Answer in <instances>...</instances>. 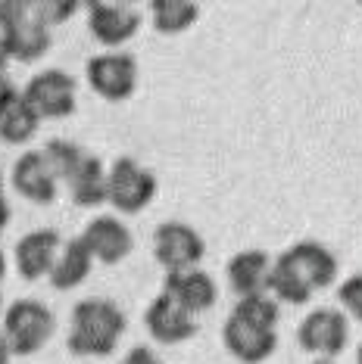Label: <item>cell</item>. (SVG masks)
Returning <instances> with one entry per match:
<instances>
[{
    "mask_svg": "<svg viewBox=\"0 0 362 364\" xmlns=\"http://www.w3.org/2000/svg\"><path fill=\"white\" fill-rule=\"evenodd\" d=\"M125 327V311L116 302L103 299V296H90V299L76 302V309H72L66 349L78 358H106L116 352Z\"/></svg>",
    "mask_w": 362,
    "mask_h": 364,
    "instance_id": "1",
    "label": "cell"
},
{
    "mask_svg": "<svg viewBox=\"0 0 362 364\" xmlns=\"http://www.w3.org/2000/svg\"><path fill=\"white\" fill-rule=\"evenodd\" d=\"M0 38L19 63H38L53 44L35 0H0Z\"/></svg>",
    "mask_w": 362,
    "mask_h": 364,
    "instance_id": "2",
    "label": "cell"
},
{
    "mask_svg": "<svg viewBox=\"0 0 362 364\" xmlns=\"http://www.w3.org/2000/svg\"><path fill=\"white\" fill-rule=\"evenodd\" d=\"M4 339L13 355H35L47 346L56 330V318L44 302L38 299H16L4 309Z\"/></svg>",
    "mask_w": 362,
    "mask_h": 364,
    "instance_id": "3",
    "label": "cell"
},
{
    "mask_svg": "<svg viewBox=\"0 0 362 364\" xmlns=\"http://www.w3.org/2000/svg\"><path fill=\"white\" fill-rule=\"evenodd\" d=\"M156 175L150 168H144L131 156H119L116 162L106 168V203L116 212L135 215L144 212L156 196Z\"/></svg>",
    "mask_w": 362,
    "mask_h": 364,
    "instance_id": "4",
    "label": "cell"
},
{
    "mask_svg": "<svg viewBox=\"0 0 362 364\" xmlns=\"http://www.w3.org/2000/svg\"><path fill=\"white\" fill-rule=\"evenodd\" d=\"M22 100L31 112L44 119H69L78 106V85L69 72L63 69H44L29 78V85L19 90Z\"/></svg>",
    "mask_w": 362,
    "mask_h": 364,
    "instance_id": "5",
    "label": "cell"
},
{
    "mask_svg": "<svg viewBox=\"0 0 362 364\" xmlns=\"http://www.w3.org/2000/svg\"><path fill=\"white\" fill-rule=\"evenodd\" d=\"M350 343V321L343 311L322 305V309L309 311L297 324V346L303 352L316 355V358H334L347 349Z\"/></svg>",
    "mask_w": 362,
    "mask_h": 364,
    "instance_id": "6",
    "label": "cell"
},
{
    "mask_svg": "<svg viewBox=\"0 0 362 364\" xmlns=\"http://www.w3.org/2000/svg\"><path fill=\"white\" fill-rule=\"evenodd\" d=\"M85 78L97 97H103L110 103H122L138 87V60L122 50L97 53L85 65Z\"/></svg>",
    "mask_w": 362,
    "mask_h": 364,
    "instance_id": "7",
    "label": "cell"
},
{
    "mask_svg": "<svg viewBox=\"0 0 362 364\" xmlns=\"http://www.w3.org/2000/svg\"><path fill=\"white\" fill-rule=\"evenodd\" d=\"M203 255H207V240L200 230L185 225V221H162L153 230V259L169 271L200 268Z\"/></svg>",
    "mask_w": 362,
    "mask_h": 364,
    "instance_id": "8",
    "label": "cell"
},
{
    "mask_svg": "<svg viewBox=\"0 0 362 364\" xmlns=\"http://www.w3.org/2000/svg\"><path fill=\"white\" fill-rule=\"evenodd\" d=\"M88 10V31L97 44L106 50H119L128 44L141 28V13L128 4H110V0H90L85 4Z\"/></svg>",
    "mask_w": 362,
    "mask_h": 364,
    "instance_id": "9",
    "label": "cell"
},
{
    "mask_svg": "<svg viewBox=\"0 0 362 364\" xmlns=\"http://www.w3.org/2000/svg\"><path fill=\"white\" fill-rule=\"evenodd\" d=\"M81 243L90 252V259L100 264H119L135 250V237H131L128 225L119 221L116 215H97V218H90L85 230H81Z\"/></svg>",
    "mask_w": 362,
    "mask_h": 364,
    "instance_id": "10",
    "label": "cell"
},
{
    "mask_svg": "<svg viewBox=\"0 0 362 364\" xmlns=\"http://www.w3.org/2000/svg\"><path fill=\"white\" fill-rule=\"evenodd\" d=\"M281 259L297 271V277L312 289V293L337 284V271H341V264H337V255L328 250L325 243L300 240V243H294L291 250L281 252Z\"/></svg>",
    "mask_w": 362,
    "mask_h": 364,
    "instance_id": "11",
    "label": "cell"
},
{
    "mask_svg": "<svg viewBox=\"0 0 362 364\" xmlns=\"http://www.w3.org/2000/svg\"><path fill=\"white\" fill-rule=\"evenodd\" d=\"M10 187L22 196V200H29L35 205H51L56 200L60 181H56L51 162L44 159V153H41V150H29V153H22L19 159L13 162Z\"/></svg>",
    "mask_w": 362,
    "mask_h": 364,
    "instance_id": "12",
    "label": "cell"
},
{
    "mask_svg": "<svg viewBox=\"0 0 362 364\" xmlns=\"http://www.w3.org/2000/svg\"><path fill=\"white\" fill-rule=\"evenodd\" d=\"M144 324H147V333H150L156 343H162V346L187 343V339H194L197 330H200L194 314L185 311L166 293H160V296H153L150 299V305H147V311H144Z\"/></svg>",
    "mask_w": 362,
    "mask_h": 364,
    "instance_id": "13",
    "label": "cell"
},
{
    "mask_svg": "<svg viewBox=\"0 0 362 364\" xmlns=\"http://www.w3.org/2000/svg\"><path fill=\"white\" fill-rule=\"evenodd\" d=\"M60 246H63V237L56 234L53 228H38V230H29L26 237H19V243H16V250H13L19 277L22 280L47 277L56 255H60Z\"/></svg>",
    "mask_w": 362,
    "mask_h": 364,
    "instance_id": "14",
    "label": "cell"
},
{
    "mask_svg": "<svg viewBox=\"0 0 362 364\" xmlns=\"http://www.w3.org/2000/svg\"><path fill=\"white\" fill-rule=\"evenodd\" d=\"M162 293L172 296L181 309L191 311L194 318L203 311H210L219 299V287L212 274H207L203 268H185V271H169L162 280Z\"/></svg>",
    "mask_w": 362,
    "mask_h": 364,
    "instance_id": "15",
    "label": "cell"
},
{
    "mask_svg": "<svg viewBox=\"0 0 362 364\" xmlns=\"http://www.w3.org/2000/svg\"><path fill=\"white\" fill-rule=\"evenodd\" d=\"M222 346H225L228 355L237 358L241 364H262L275 355L278 333L275 330L250 327V324H244V321H237L228 314L225 324H222Z\"/></svg>",
    "mask_w": 362,
    "mask_h": 364,
    "instance_id": "16",
    "label": "cell"
},
{
    "mask_svg": "<svg viewBox=\"0 0 362 364\" xmlns=\"http://www.w3.org/2000/svg\"><path fill=\"white\" fill-rule=\"evenodd\" d=\"M269 271H272V255L262 250H241L228 259V284L237 293V299L244 296L269 293Z\"/></svg>",
    "mask_w": 362,
    "mask_h": 364,
    "instance_id": "17",
    "label": "cell"
},
{
    "mask_svg": "<svg viewBox=\"0 0 362 364\" xmlns=\"http://www.w3.org/2000/svg\"><path fill=\"white\" fill-rule=\"evenodd\" d=\"M90 264H94V259H90V252L85 250L81 237L63 240L60 255H56V262H53L47 280L53 284V289H76L78 284H85V280H88Z\"/></svg>",
    "mask_w": 362,
    "mask_h": 364,
    "instance_id": "18",
    "label": "cell"
},
{
    "mask_svg": "<svg viewBox=\"0 0 362 364\" xmlns=\"http://www.w3.org/2000/svg\"><path fill=\"white\" fill-rule=\"evenodd\" d=\"M69 196L81 209H97L106 203V165L97 156H85V162L76 168L69 181Z\"/></svg>",
    "mask_w": 362,
    "mask_h": 364,
    "instance_id": "19",
    "label": "cell"
},
{
    "mask_svg": "<svg viewBox=\"0 0 362 364\" xmlns=\"http://www.w3.org/2000/svg\"><path fill=\"white\" fill-rule=\"evenodd\" d=\"M200 19V4L194 0H153L150 22L160 35H185Z\"/></svg>",
    "mask_w": 362,
    "mask_h": 364,
    "instance_id": "20",
    "label": "cell"
},
{
    "mask_svg": "<svg viewBox=\"0 0 362 364\" xmlns=\"http://www.w3.org/2000/svg\"><path fill=\"white\" fill-rule=\"evenodd\" d=\"M269 293H272V299H275L278 305H306L312 296V289L303 284V280L297 277V271L287 264L281 255L278 259H272V271H269Z\"/></svg>",
    "mask_w": 362,
    "mask_h": 364,
    "instance_id": "21",
    "label": "cell"
},
{
    "mask_svg": "<svg viewBox=\"0 0 362 364\" xmlns=\"http://www.w3.org/2000/svg\"><path fill=\"white\" fill-rule=\"evenodd\" d=\"M38 128H41V119L26 106L22 94H19V100L10 103V109L0 115V140L10 146L29 144V140L38 134Z\"/></svg>",
    "mask_w": 362,
    "mask_h": 364,
    "instance_id": "22",
    "label": "cell"
},
{
    "mask_svg": "<svg viewBox=\"0 0 362 364\" xmlns=\"http://www.w3.org/2000/svg\"><path fill=\"white\" fill-rule=\"evenodd\" d=\"M232 318L244 321V324H250V327H259V330H275L278 327V318H281V305L272 299L269 293L244 296V299L234 302Z\"/></svg>",
    "mask_w": 362,
    "mask_h": 364,
    "instance_id": "23",
    "label": "cell"
},
{
    "mask_svg": "<svg viewBox=\"0 0 362 364\" xmlns=\"http://www.w3.org/2000/svg\"><path fill=\"white\" fill-rule=\"evenodd\" d=\"M41 153H44L47 162H51L56 181H69L72 175H76L78 165L85 162V156H88L78 144H72V140H47Z\"/></svg>",
    "mask_w": 362,
    "mask_h": 364,
    "instance_id": "24",
    "label": "cell"
},
{
    "mask_svg": "<svg viewBox=\"0 0 362 364\" xmlns=\"http://www.w3.org/2000/svg\"><path fill=\"white\" fill-rule=\"evenodd\" d=\"M337 299L343 305V314H350L353 321L362 324V274L347 277L341 287H337Z\"/></svg>",
    "mask_w": 362,
    "mask_h": 364,
    "instance_id": "25",
    "label": "cell"
},
{
    "mask_svg": "<svg viewBox=\"0 0 362 364\" xmlns=\"http://www.w3.org/2000/svg\"><path fill=\"white\" fill-rule=\"evenodd\" d=\"M76 10H78L76 0H44V4H38V13H41V19H44L47 28L60 26V22H66V19H72Z\"/></svg>",
    "mask_w": 362,
    "mask_h": 364,
    "instance_id": "26",
    "label": "cell"
},
{
    "mask_svg": "<svg viewBox=\"0 0 362 364\" xmlns=\"http://www.w3.org/2000/svg\"><path fill=\"white\" fill-rule=\"evenodd\" d=\"M119 364H162V358L150 349V346H135Z\"/></svg>",
    "mask_w": 362,
    "mask_h": 364,
    "instance_id": "27",
    "label": "cell"
},
{
    "mask_svg": "<svg viewBox=\"0 0 362 364\" xmlns=\"http://www.w3.org/2000/svg\"><path fill=\"white\" fill-rule=\"evenodd\" d=\"M13 100H19V87H16L6 75H0V115L10 109V103H13Z\"/></svg>",
    "mask_w": 362,
    "mask_h": 364,
    "instance_id": "28",
    "label": "cell"
},
{
    "mask_svg": "<svg viewBox=\"0 0 362 364\" xmlns=\"http://www.w3.org/2000/svg\"><path fill=\"white\" fill-rule=\"evenodd\" d=\"M6 225H10V203H6V196L0 193V234L6 230Z\"/></svg>",
    "mask_w": 362,
    "mask_h": 364,
    "instance_id": "29",
    "label": "cell"
},
{
    "mask_svg": "<svg viewBox=\"0 0 362 364\" xmlns=\"http://www.w3.org/2000/svg\"><path fill=\"white\" fill-rule=\"evenodd\" d=\"M10 50H6V44H4V38H0V75H6V65H10Z\"/></svg>",
    "mask_w": 362,
    "mask_h": 364,
    "instance_id": "30",
    "label": "cell"
},
{
    "mask_svg": "<svg viewBox=\"0 0 362 364\" xmlns=\"http://www.w3.org/2000/svg\"><path fill=\"white\" fill-rule=\"evenodd\" d=\"M13 358V352H10V346H6V339L0 336V364H10Z\"/></svg>",
    "mask_w": 362,
    "mask_h": 364,
    "instance_id": "31",
    "label": "cell"
},
{
    "mask_svg": "<svg viewBox=\"0 0 362 364\" xmlns=\"http://www.w3.org/2000/svg\"><path fill=\"white\" fill-rule=\"evenodd\" d=\"M6 277V255H4V250H0V280Z\"/></svg>",
    "mask_w": 362,
    "mask_h": 364,
    "instance_id": "32",
    "label": "cell"
},
{
    "mask_svg": "<svg viewBox=\"0 0 362 364\" xmlns=\"http://www.w3.org/2000/svg\"><path fill=\"white\" fill-rule=\"evenodd\" d=\"M312 364H341V361H334V358H319V361H312Z\"/></svg>",
    "mask_w": 362,
    "mask_h": 364,
    "instance_id": "33",
    "label": "cell"
},
{
    "mask_svg": "<svg viewBox=\"0 0 362 364\" xmlns=\"http://www.w3.org/2000/svg\"><path fill=\"white\" fill-rule=\"evenodd\" d=\"M356 364H362V343H359V349H356Z\"/></svg>",
    "mask_w": 362,
    "mask_h": 364,
    "instance_id": "34",
    "label": "cell"
},
{
    "mask_svg": "<svg viewBox=\"0 0 362 364\" xmlns=\"http://www.w3.org/2000/svg\"><path fill=\"white\" fill-rule=\"evenodd\" d=\"M0 318H4V293H0Z\"/></svg>",
    "mask_w": 362,
    "mask_h": 364,
    "instance_id": "35",
    "label": "cell"
},
{
    "mask_svg": "<svg viewBox=\"0 0 362 364\" xmlns=\"http://www.w3.org/2000/svg\"><path fill=\"white\" fill-rule=\"evenodd\" d=\"M0 193H4V171H0Z\"/></svg>",
    "mask_w": 362,
    "mask_h": 364,
    "instance_id": "36",
    "label": "cell"
}]
</instances>
